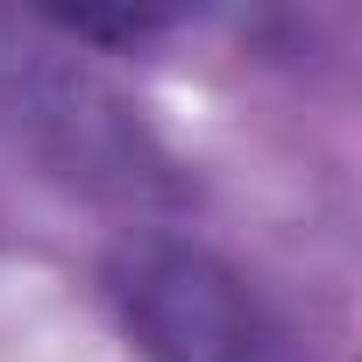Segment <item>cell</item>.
Masks as SVG:
<instances>
[{
	"label": "cell",
	"mask_w": 362,
	"mask_h": 362,
	"mask_svg": "<svg viewBox=\"0 0 362 362\" xmlns=\"http://www.w3.org/2000/svg\"><path fill=\"white\" fill-rule=\"evenodd\" d=\"M100 291L142 362H313L298 327L221 249L177 228H128L100 256Z\"/></svg>",
	"instance_id": "cell-2"
},
{
	"label": "cell",
	"mask_w": 362,
	"mask_h": 362,
	"mask_svg": "<svg viewBox=\"0 0 362 362\" xmlns=\"http://www.w3.org/2000/svg\"><path fill=\"white\" fill-rule=\"evenodd\" d=\"M0 142L29 156L43 177L128 214H185L199 199V185L142 121V107H128L78 57L22 43L8 29H0Z\"/></svg>",
	"instance_id": "cell-1"
},
{
	"label": "cell",
	"mask_w": 362,
	"mask_h": 362,
	"mask_svg": "<svg viewBox=\"0 0 362 362\" xmlns=\"http://www.w3.org/2000/svg\"><path fill=\"white\" fill-rule=\"evenodd\" d=\"M36 29L50 36H71V43H93V50H142L170 29H185L192 15H177V8H29Z\"/></svg>",
	"instance_id": "cell-3"
}]
</instances>
